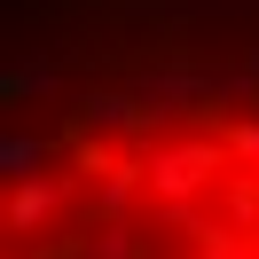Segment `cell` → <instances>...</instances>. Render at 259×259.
Returning <instances> with one entry per match:
<instances>
[{
	"mask_svg": "<svg viewBox=\"0 0 259 259\" xmlns=\"http://www.w3.org/2000/svg\"><path fill=\"white\" fill-rule=\"evenodd\" d=\"M8 259H259V102H87L8 189Z\"/></svg>",
	"mask_w": 259,
	"mask_h": 259,
	"instance_id": "cell-1",
	"label": "cell"
}]
</instances>
